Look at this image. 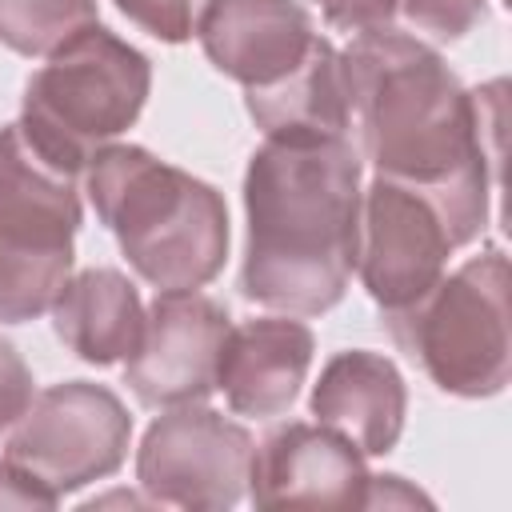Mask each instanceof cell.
<instances>
[{
    "instance_id": "obj_1",
    "label": "cell",
    "mask_w": 512,
    "mask_h": 512,
    "mask_svg": "<svg viewBox=\"0 0 512 512\" xmlns=\"http://www.w3.org/2000/svg\"><path fill=\"white\" fill-rule=\"evenodd\" d=\"M340 68L348 128L376 176L424 192L456 248L476 240L488 220L504 84L464 92L428 44L392 28L356 36Z\"/></svg>"
},
{
    "instance_id": "obj_2",
    "label": "cell",
    "mask_w": 512,
    "mask_h": 512,
    "mask_svg": "<svg viewBox=\"0 0 512 512\" xmlns=\"http://www.w3.org/2000/svg\"><path fill=\"white\" fill-rule=\"evenodd\" d=\"M360 156L336 140H264L244 176L248 300L320 316L340 304L360 248Z\"/></svg>"
},
{
    "instance_id": "obj_3",
    "label": "cell",
    "mask_w": 512,
    "mask_h": 512,
    "mask_svg": "<svg viewBox=\"0 0 512 512\" xmlns=\"http://www.w3.org/2000/svg\"><path fill=\"white\" fill-rule=\"evenodd\" d=\"M88 200L156 292H196L224 268L228 208L220 192L148 148H100L88 160Z\"/></svg>"
},
{
    "instance_id": "obj_4",
    "label": "cell",
    "mask_w": 512,
    "mask_h": 512,
    "mask_svg": "<svg viewBox=\"0 0 512 512\" xmlns=\"http://www.w3.org/2000/svg\"><path fill=\"white\" fill-rule=\"evenodd\" d=\"M148 88V56L108 28L88 24L24 84L20 128L44 160L76 176L108 140L136 124Z\"/></svg>"
},
{
    "instance_id": "obj_5",
    "label": "cell",
    "mask_w": 512,
    "mask_h": 512,
    "mask_svg": "<svg viewBox=\"0 0 512 512\" xmlns=\"http://www.w3.org/2000/svg\"><path fill=\"white\" fill-rule=\"evenodd\" d=\"M388 332L452 396H496L512 376L508 260L500 248L440 276L420 300L388 312Z\"/></svg>"
},
{
    "instance_id": "obj_6",
    "label": "cell",
    "mask_w": 512,
    "mask_h": 512,
    "mask_svg": "<svg viewBox=\"0 0 512 512\" xmlns=\"http://www.w3.org/2000/svg\"><path fill=\"white\" fill-rule=\"evenodd\" d=\"M80 228L76 176L44 160L20 124L0 128V320L52 308L72 272Z\"/></svg>"
},
{
    "instance_id": "obj_7",
    "label": "cell",
    "mask_w": 512,
    "mask_h": 512,
    "mask_svg": "<svg viewBox=\"0 0 512 512\" xmlns=\"http://www.w3.org/2000/svg\"><path fill=\"white\" fill-rule=\"evenodd\" d=\"M132 416L116 392L68 380L28 400L4 444V460L20 468L48 500L112 476L128 456Z\"/></svg>"
},
{
    "instance_id": "obj_8",
    "label": "cell",
    "mask_w": 512,
    "mask_h": 512,
    "mask_svg": "<svg viewBox=\"0 0 512 512\" xmlns=\"http://www.w3.org/2000/svg\"><path fill=\"white\" fill-rule=\"evenodd\" d=\"M252 452L256 444L240 424L212 408L180 404L144 432L136 480L152 504L220 512L244 496Z\"/></svg>"
},
{
    "instance_id": "obj_9",
    "label": "cell",
    "mask_w": 512,
    "mask_h": 512,
    "mask_svg": "<svg viewBox=\"0 0 512 512\" xmlns=\"http://www.w3.org/2000/svg\"><path fill=\"white\" fill-rule=\"evenodd\" d=\"M452 248V232L424 192L376 176L360 196L356 268L380 308L396 312L420 300L444 276Z\"/></svg>"
},
{
    "instance_id": "obj_10",
    "label": "cell",
    "mask_w": 512,
    "mask_h": 512,
    "mask_svg": "<svg viewBox=\"0 0 512 512\" xmlns=\"http://www.w3.org/2000/svg\"><path fill=\"white\" fill-rule=\"evenodd\" d=\"M228 312L196 292H160L144 312V336L124 364V384L148 408L200 404L216 388Z\"/></svg>"
},
{
    "instance_id": "obj_11",
    "label": "cell",
    "mask_w": 512,
    "mask_h": 512,
    "mask_svg": "<svg viewBox=\"0 0 512 512\" xmlns=\"http://www.w3.org/2000/svg\"><path fill=\"white\" fill-rule=\"evenodd\" d=\"M368 480L364 452L352 440L324 424H288L252 452L248 492L260 508H364Z\"/></svg>"
},
{
    "instance_id": "obj_12",
    "label": "cell",
    "mask_w": 512,
    "mask_h": 512,
    "mask_svg": "<svg viewBox=\"0 0 512 512\" xmlns=\"http://www.w3.org/2000/svg\"><path fill=\"white\" fill-rule=\"evenodd\" d=\"M196 36L204 56L240 80L244 92L284 80L320 40L308 8L296 0H208Z\"/></svg>"
},
{
    "instance_id": "obj_13",
    "label": "cell",
    "mask_w": 512,
    "mask_h": 512,
    "mask_svg": "<svg viewBox=\"0 0 512 512\" xmlns=\"http://www.w3.org/2000/svg\"><path fill=\"white\" fill-rule=\"evenodd\" d=\"M312 332L288 316L248 320L228 332L216 388L224 392L228 408L240 416H280L292 408L308 364H312Z\"/></svg>"
},
{
    "instance_id": "obj_14",
    "label": "cell",
    "mask_w": 512,
    "mask_h": 512,
    "mask_svg": "<svg viewBox=\"0 0 512 512\" xmlns=\"http://www.w3.org/2000/svg\"><path fill=\"white\" fill-rule=\"evenodd\" d=\"M404 412V376L380 352H336L324 364L320 384L312 388V416L352 440L364 456H384L396 448L404 432Z\"/></svg>"
},
{
    "instance_id": "obj_15",
    "label": "cell",
    "mask_w": 512,
    "mask_h": 512,
    "mask_svg": "<svg viewBox=\"0 0 512 512\" xmlns=\"http://www.w3.org/2000/svg\"><path fill=\"white\" fill-rule=\"evenodd\" d=\"M248 116L268 140H336L348 132V92L340 52L320 36L312 52L276 84L244 92Z\"/></svg>"
},
{
    "instance_id": "obj_16",
    "label": "cell",
    "mask_w": 512,
    "mask_h": 512,
    "mask_svg": "<svg viewBox=\"0 0 512 512\" xmlns=\"http://www.w3.org/2000/svg\"><path fill=\"white\" fill-rule=\"evenodd\" d=\"M48 312L56 336L88 364L128 360L144 336L140 292L116 268H88L72 276Z\"/></svg>"
},
{
    "instance_id": "obj_17",
    "label": "cell",
    "mask_w": 512,
    "mask_h": 512,
    "mask_svg": "<svg viewBox=\"0 0 512 512\" xmlns=\"http://www.w3.org/2000/svg\"><path fill=\"white\" fill-rule=\"evenodd\" d=\"M96 24V0H0V44L20 56H52Z\"/></svg>"
},
{
    "instance_id": "obj_18",
    "label": "cell",
    "mask_w": 512,
    "mask_h": 512,
    "mask_svg": "<svg viewBox=\"0 0 512 512\" xmlns=\"http://www.w3.org/2000/svg\"><path fill=\"white\" fill-rule=\"evenodd\" d=\"M208 0H116V8L140 24L148 36L164 40V44H180L196 32V20L204 12Z\"/></svg>"
},
{
    "instance_id": "obj_19",
    "label": "cell",
    "mask_w": 512,
    "mask_h": 512,
    "mask_svg": "<svg viewBox=\"0 0 512 512\" xmlns=\"http://www.w3.org/2000/svg\"><path fill=\"white\" fill-rule=\"evenodd\" d=\"M400 8L412 20V28L436 40H460L484 20L488 0H400Z\"/></svg>"
},
{
    "instance_id": "obj_20",
    "label": "cell",
    "mask_w": 512,
    "mask_h": 512,
    "mask_svg": "<svg viewBox=\"0 0 512 512\" xmlns=\"http://www.w3.org/2000/svg\"><path fill=\"white\" fill-rule=\"evenodd\" d=\"M324 20L340 32H380V28H392L396 20V8L400 0H316Z\"/></svg>"
},
{
    "instance_id": "obj_21",
    "label": "cell",
    "mask_w": 512,
    "mask_h": 512,
    "mask_svg": "<svg viewBox=\"0 0 512 512\" xmlns=\"http://www.w3.org/2000/svg\"><path fill=\"white\" fill-rule=\"evenodd\" d=\"M28 400H32V372L20 360V352L8 340H0V432L16 424Z\"/></svg>"
},
{
    "instance_id": "obj_22",
    "label": "cell",
    "mask_w": 512,
    "mask_h": 512,
    "mask_svg": "<svg viewBox=\"0 0 512 512\" xmlns=\"http://www.w3.org/2000/svg\"><path fill=\"white\" fill-rule=\"evenodd\" d=\"M0 508H56V500H48L20 468L0 456Z\"/></svg>"
}]
</instances>
